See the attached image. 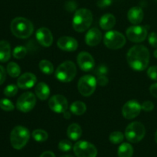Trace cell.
Wrapping results in <instances>:
<instances>
[{"label": "cell", "mask_w": 157, "mask_h": 157, "mask_svg": "<svg viewBox=\"0 0 157 157\" xmlns=\"http://www.w3.org/2000/svg\"><path fill=\"white\" fill-rule=\"evenodd\" d=\"M127 62L130 67L137 71H144L150 62V52L144 45H135L127 52Z\"/></svg>", "instance_id": "6da1fadb"}, {"label": "cell", "mask_w": 157, "mask_h": 157, "mask_svg": "<svg viewBox=\"0 0 157 157\" xmlns=\"http://www.w3.org/2000/svg\"><path fill=\"white\" fill-rule=\"evenodd\" d=\"M11 31L18 38H27L32 35L34 26L29 19L23 17H17L11 22Z\"/></svg>", "instance_id": "7a4b0ae2"}, {"label": "cell", "mask_w": 157, "mask_h": 157, "mask_svg": "<svg viewBox=\"0 0 157 157\" xmlns=\"http://www.w3.org/2000/svg\"><path fill=\"white\" fill-rule=\"evenodd\" d=\"M93 21L91 12L87 9H80L76 11L72 20V26L76 32H83L90 28Z\"/></svg>", "instance_id": "3957f363"}, {"label": "cell", "mask_w": 157, "mask_h": 157, "mask_svg": "<svg viewBox=\"0 0 157 157\" xmlns=\"http://www.w3.org/2000/svg\"><path fill=\"white\" fill-rule=\"evenodd\" d=\"M29 137H30V133L26 127L22 126H17L11 132V144L15 150H21L27 144Z\"/></svg>", "instance_id": "277c9868"}, {"label": "cell", "mask_w": 157, "mask_h": 157, "mask_svg": "<svg viewBox=\"0 0 157 157\" xmlns=\"http://www.w3.org/2000/svg\"><path fill=\"white\" fill-rule=\"evenodd\" d=\"M77 68L72 61H67L60 64L55 71V77L61 82H70L75 78Z\"/></svg>", "instance_id": "5b68a950"}, {"label": "cell", "mask_w": 157, "mask_h": 157, "mask_svg": "<svg viewBox=\"0 0 157 157\" xmlns=\"http://www.w3.org/2000/svg\"><path fill=\"white\" fill-rule=\"evenodd\" d=\"M146 134V129L140 122H133L129 124L125 130V136L130 143L140 142L144 139Z\"/></svg>", "instance_id": "8992f818"}, {"label": "cell", "mask_w": 157, "mask_h": 157, "mask_svg": "<svg viewBox=\"0 0 157 157\" xmlns=\"http://www.w3.org/2000/svg\"><path fill=\"white\" fill-rule=\"evenodd\" d=\"M104 43L108 48L120 49L126 44V38L123 34L117 31H110L104 35Z\"/></svg>", "instance_id": "52a82bcc"}, {"label": "cell", "mask_w": 157, "mask_h": 157, "mask_svg": "<svg viewBox=\"0 0 157 157\" xmlns=\"http://www.w3.org/2000/svg\"><path fill=\"white\" fill-rule=\"evenodd\" d=\"M97 79L92 75H84L78 81V88L80 94L84 97H89L94 92L97 87Z\"/></svg>", "instance_id": "ba28073f"}, {"label": "cell", "mask_w": 157, "mask_h": 157, "mask_svg": "<svg viewBox=\"0 0 157 157\" xmlns=\"http://www.w3.org/2000/svg\"><path fill=\"white\" fill-rule=\"evenodd\" d=\"M73 150L77 157H96L98 155V150L95 146L87 141L77 142Z\"/></svg>", "instance_id": "9c48e42d"}, {"label": "cell", "mask_w": 157, "mask_h": 157, "mask_svg": "<svg viewBox=\"0 0 157 157\" xmlns=\"http://www.w3.org/2000/svg\"><path fill=\"white\" fill-rule=\"evenodd\" d=\"M36 104V97L32 92L22 94L17 100L16 107L18 110L24 113L31 111Z\"/></svg>", "instance_id": "30bf717a"}, {"label": "cell", "mask_w": 157, "mask_h": 157, "mask_svg": "<svg viewBox=\"0 0 157 157\" xmlns=\"http://www.w3.org/2000/svg\"><path fill=\"white\" fill-rule=\"evenodd\" d=\"M126 35L128 39L132 42H142L147 37V29L144 26H131L127 29Z\"/></svg>", "instance_id": "8fae6325"}, {"label": "cell", "mask_w": 157, "mask_h": 157, "mask_svg": "<svg viewBox=\"0 0 157 157\" xmlns=\"http://www.w3.org/2000/svg\"><path fill=\"white\" fill-rule=\"evenodd\" d=\"M142 107L136 101H129L126 103L122 108L123 116L127 120L134 119L140 113Z\"/></svg>", "instance_id": "7c38bea8"}, {"label": "cell", "mask_w": 157, "mask_h": 157, "mask_svg": "<svg viewBox=\"0 0 157 157\" xmlns=\"http://www.w3.org/2000/svg\"><path fill=\"white\" fill-rule=\"evenodd\" d=\"M48 106L51 110L55 113H64L67 109V101L63 95H54L49 100Z\"/></svg>", "instance_id": "4fadbf2b"}, {"label": "cell", "mask_w": 157, "mask_h": 157, "mask_svg": "<svg viewBox=\"0 0 157 157\" xmlns=\"http://www.w3.org/2000/svg\"><path fill=\"white\" fill-rule=\"evenodd\" d=\"M78 64L84 71H90L94 67L95 61L91 55L86 52H81L77 58Z\"/></svg>", "instance_id": "5bb4252c"}, {"label": "cell", "mask_w": 157, "mask_h": 157, "mask_svg": "<svg viewBox=\"0 0 157 157\" xmlns=\"http://www.w3.org/2000/svg\"><path fill=\"white\" fill-rule=\"evenodd\" d=\"M36 38L44 47H50L53 43V35L47 28H40L36 32Z\"/></svg>", "instance_id": "9a60e30c"}, {"label": "cell", "mask_w": 157, "mask_h": 157, "mask_svg": "<svg viewBox=\"0 0 157 157\" xmlns=\"http://www.w3.org/2000/svg\"><path fill=\"white\" fill-rule=\"evenodd\" d=\"M58 47L65 52H75L78 47V43L75 38L69 36H63L58 39Z\"/></svg>", "instance_id": "2e32d148"}, {"label": "cell", "mask_w": 157, "mask_h": 157, "mask_svg": "<svg viewBox=\"0 0 157 157\" xmlns=\"http://www.w3.org/2000/svg\"><path fill=\"white\" fill-rule=\"evenodd\" d=\"M37 78L34 74L25 73L18 78L17 84H18V87L21 89L27 90V89L32 88L35 84Z\"/></svg>", "instance_id": "e0dca14e"}, {"label": "cell", "mask_w": 157, "mask_h": 157, "mask_svg": "<svg viewBox=\"0 0 157 157\" xmlns=\"http://www.w3.org/2000/svg\"><path fill=\"white\" fill-rule=\"evenodd\" d=\"M102 39V33L99 29L96 28L90 29L86 34L85 41L87 45L96 46L99 44Z\"/></svg>", "instance_id": "ac0fdd59"}, {"label": "cell", "mask_w": 157, "mask_h": 157, "mask_svg": "<svg viewBox=\"0 0 157 157\" xmlns=\"http://www.w3.org/2000/svg\"><path fill=\"white\" fill-rule=\"evenodd\" d=\"M144 11L140 7H133L128 11L127 18L130 23L137 25L140 23L144 19Z\"/></svg>", "instance_id": "d6986e66"}, {"label": "cell", "mask_w": 157, "mask_h": 157, "mask_svg": "<svg viewBox=\"0 0 157 157\" xmlns=\"http://www.w3.org/2000/svg\"><path fill=\"white\" fill-rule=\"evenodd\" d=\"M116 24V18L112 14H105L100 19V26L104 30H110L113 29Z\"/></svg>", "instance_id": "ffe728a7"}, {"label": "cell", "mask_w": 157, "mask_h": 157, "mask_svg": "<svg viewBox=\"0 0 157 157\" xmlns=\"http://www.w3.org/2000/svg\"><path fill=\"white\" fill-rule=\"evenodd\" d=\"M36 96L41 101H45L50 95V88L44 82L38 83L35 88Z\"/></svg>", "instance_id": "44dd1931"}, {"label": "cell", "mask_w": 157, "mask_h": 157, "mask_svg": "<svg viewBox=\"0 0 157 157\" xmlns=\"http://www.w3.org/2000/svg\"><path fill=\"white\" fill-rule=\"evenodd\" d=\"M11 47L10 44L6 41H0V61L6 62L10 59Z\"/></svg>", "instance_id": "7402d4cb"}, {"label": "cell", "mask_w": 157, "mask_h": 157, "mask_svg": "<svg viewBox=\"0 0 157 157\" xmlns=\"http://www.w3.org/2000/svg\"><path fill=\"white\" fill-rule=\"evenodd\" d=\"M67 136L72 140H78L82 134L81 127L77 124H72L68 127L67 130Z\"/></svg>", "instance_id": "603a6c76"}, {"label": "cell", "mask_w": 157, "mask_h": 157, "mask_svg": "<svg viewBox=\"0 0 157 157\" xmlns=\"http://www.w3.org/2000/svg\"><path fill=\"white\" fill-rule=\"evenodd\" d=\"M71 112L73 114L76 115V116H81V115L84 114L85 113L86 110H87V107H86L85 104L82 101H75V102L72 103L70 107Z\"/></svg>", "instance_id": "cb8c5ba5"}, {"label": "cell", "mask_w": 157, "mask_h": 157, "mask_svg": "<svg viewBox=\"0 0 157 157\" xmlns=\"http://www.w3.org/2000/svg\"><path fill=\"white\" fill-rule=\"evenodd\" d=\"M117 153L119 157H132L133 154V148L130 144L124 143L120 146Z\"/></svg>", "instance_id": "d4e9b609"}, {"label": "cell", "mask_w": 157, "mask_h": 157, "mask_svg": "<svg viewBox=\"0 0 157 157\" xmlns=\"http://www.w3.org/2000/svg\"><path fill=\"white\" fill-rule=\"evenodd\" d=\"M39 68L45 75H52L54 72V66L48 60H41L39 62Z\"/></svg>", "instance_id": "484cf974"}, {"label": "cell", "mask_w": 157, "mask_h": 157, "mask_svg": "<svg viewBox=\"0 0 157 157\" xmlns=\"http://www.w3.org/2000/svg\"><path fill=\"white\" fill-rule=\"evenodd\" d=\"M32 137L37 142H44L48 138V134L44 130L38 129V130H35L32 132Z\"/></svg>", "instance_id": "4316f807"}, {"label": "cell", "mask_w": 157, "mask_h": 157, "mask_svg": "<svg viewBox=\"0 0 157 157\" xmlns=\"http://www.w3.org/2000/svg\"><path fill=\"white\" fill-rule=\"evenodd\" d=\"M7 72L12 78H17L21 73V69L18 64L15 62H10L7 65Z\"/></svg>", "instance_id": "83f0119b"}, {"label": "cell", "mask_w": 157, "mask_h": 157, "mask_svg": "<svg viewBox=\"0 0 157 157\" xmlns=\"http://www.w3.org/2000/svg\"><path fill=\"white\" fill-rule=\"evenodd\" d=\"M124 134L120 131L113 132V133H110V136H109V140L113 144H121L124 140Z\"/></svg>", "instance_id": "f1b7e54d"}, {"label": "cell", "mask_w": 157, "mask_h": 157, "mask_svg": "<svg viewBox=\"0 0 157 157\" xmlns=\"http://www.w3.org/2000/svg\"><path fill=\"white\" fill-rule=\"evenodd\" d=\"M26 54H27V50L24 46H17L14 48L13 52H12L14 58L17 59H21L25 56Z\"/></svg>", "instance_id": "f546056e"}, {"label": "cell", "mask_w": 157, "mask_h": 157, "mask_svg": "<svg viewBox=\"0 0 157 157\" xmlns=\"http://www.w3.org/2000/svg\"><path fill=\"white\" fill-rule=\"evenodd\" d=\"M0 108L6 111H12L14 110L15 107L12 101L9 99H2L0 100Z\"/></svg>", "instance_id": "4dcf8cb0"}, {"label": "cell", "mask_w": 157, "mask_h": 157, "mask_svg": "<svg viewBox=\"0 0 157 157\" xmlns=\"http://www.w3.org/2000/svg\"><path fill=\"white\" fill-rule=\"evenodd\" d=\"M18 92V87L15 84H9L4 89V94L6 97H14Z\"/></svg>", "instance_id": "1f68e13d"}, {"label": "cell", "mask_w": 157, "mask_h": 157, "mask_svg": "<svg viewBox=\"0 0 157 157\" xmlns=\"http://www.w3.org/2000/svg\"><path fill=\"white\" fill-rule=\"evenodd\" d=\"M72 148V144L71 141L67 140H63L60 141L58 144V149L61 151L63 152H67L69 150H71Z\"/></svg>", "instance_id": "d6a6232c"}, {"label": "cell", "mask_w": 157, "mask_h": 157, "mask_svg": "<svg viewBox=\"0 0 157 157\" xmlns=\"http://www.w3.org/2000/svg\"><path fill=\"white\" fill-rule=\"evenodd\" d=\"M147 75L150 79L157 81V66H152L147 70Z\"/></svg>", "instance_id": "836d02e7"}, {"label": "cell", "mask_w": 157, "mask_h": 157, "mask_svg": "<svg viewBox=\"0 0 157 157\" xmlns=\"http://www.w3.org/2000/svg\"><path fill=\"white\" fill-rule=\"evenodd\" d=\"M141 107H142V110H144V111H152L153 108H154V104H153V102L150 101H144L142 104V105H141Z\"/></svg>", "instance_id": "e575fe53"}, {"label": "cell", "mask_w": 157, "mask_h": 157, "mask_svg": "<svg viewBox=\"0 0 157 157\" xmlns=\"http://www.w3.org/2000/svg\"><path fill=\"white\" fill-rule=\"evenodd\" d=\"M148 40L150 45L153 46V48H157V33L156 32L150 33L148 37Z\"/></svg>", "instance_id": "d590c367"}, {"label": "cell", "mask_w": 157, "mask_h": 157, "mask_svg": "<svg viewBox=\"0 0 157 157\" xmlns=\"http://www.w3.org/2000/svg\"><path fill=\"white\" fill-rule=\"evenodd\" d=\"M107 71H108V68L105 65H104V64H101L96 69L95 73H96L98 76H102V75H107Z\"/></svg>", "instance_id": "8d00e7d4"}, {"label": "cell", "mask_w": 157, "mask_h": 157, "mask_svg": "<svg viewBox=\"0 0 157 157\" xmlns=\"http://www.w3.org/2000/svg\"><path fill=\"white\" fill-rule=\"evenodd\" d=\"M112 2H113V0H98L97 5H98V7L104 9V8L110 6L112 4Z\"/></svg>", "instance_id": "74e56055"}, {"label": "cell", "mask_w": 157, "mask_h": 157, "mask_svg": "<svg viewBox=\"0 0 157 157\" xmlns=\"http://www.w3.org/2000/svg\"><path fill=\"white\" fill-rule=\"evenodd\" d=\"M65 9L68 12H73L77 9V3L74 1H69L65 3Z\"/></svg>", "instance_id": "f35d334b"}, {"label": "cell", "mask_w": 157, "mask_h": 157, "mask_svg": "<svg viewBox=\"0 0 157 157\" xmlns=\"http://www.w3.org/2000/svg\"><path fill=\"white\" fill-rule=\"evenodd\" d=\"M108 79L106 77V75H102V76H98V79H97V82L98 84L100 86H106L108 84Z\"/></svg>", "instance_id": "ab89813d"}, {"label": "cell", "mask_w": 157, "mask_h": 157, "mask_svg": "<svg viewBox=\"0 0 157 157\" xmlns=\"http://www.w3.org/2000/svg\"><path fill=\"white\" fill-rule=\"evenodd\" d=\"M6 70H5V68L2 67V66L0 65V85L4 83L5 80H6Z\"/></svg>", "instance_id": "60d3db41"}, {"label": "cell", "mask_w": 157, "mask_h": 157, "mask_svg": "<svg viewBox=\"0 0 157 157\" xmlns=\"http://www.w3.org/2000/svg\"><path fill=\"white\" fill-rule=\"evenodd\" d=\"M150 93H151V94L153 95L154 98H157V83L152 84V85L150 86Z\"/></svg>", "instance_id": "b9f144b4"}, {"label": "cell", "mask_w": 157, "mask_h": 157, "mask_svg": "<svg viewBox=\"0 0 157 157\" xmlns=\"http://www.w3.org/2000/svg\"><path fill=\"white\" fill-rule=\"evenodd\" d=\"M40 157H55V156L52 152L45 151L43 153H41V155L40 156Z\"/></svg>", "instance_id": "7bdbcfd3"}, {"label": "cell", "mask_w": 157, "mask_h": 157, "mask_svg": "<svg viewBox=\"0 0 157 157\" xmlns=\"http://www.w3.org/2000/svg\"><path fill=\"white\" fill-rule=\"evenodd\" d=\"M64 117L66 119H69L71 117V113L68 112L67 110H66L65 112H64Z\"/></svg>", "instance_id": "ee69618b"}, {"label": "cell", "mask_w": 157, "mask_h": 157, "mask_svg": "<svg viewBox=\"0 0 157 157\" xmlns=\"http://www.w3.org/2000/svg\"><path fill=\"white\" fill-rule=\"evenodd\" d=\"M153 55H154L155 58H157V49H156V51H155L154 52H153Z\"/></svg>", "instance_id": "f6af8a7d"}, {"label": "cell", "mask_w": 157, "mask_h": 157, "mask_svg": "<svg viewBox=\"0 0 157 157\" xmlns=\"http://www.w3.org/2000/svg\"><path fill=\"white\" fill-rule=\"evenodd\" d=\"M155 140H156V142L157 144V130H156V133H155Z\"/></svg>", "instance_id": "bcb514c9"}, {"label": "cell", "mask_w": 157, "mask_h": 157, "mask_svg": "<svg viewBox=\"0 0 157 157\" xmlns=\"http://www.w3.org/2000/svg\"><path fill=\"white\" fill-rule=\"evenodd\" d=\"M61 157H73V156H70V155H65V156H62Z\"/></svg>", "instance_id": "7dc6e473"}]
</instances>
